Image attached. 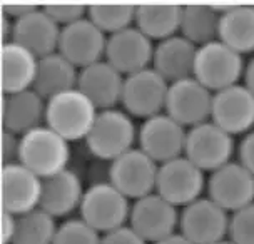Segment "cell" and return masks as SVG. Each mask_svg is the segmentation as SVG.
<instances>
[{
  "label": "cell",
  "mask_w": 254,
  "mask_h": 244,
  "mask_svg": "<svg viewBox=\"0 0 254 244\" xmlns=\"http://www.w3.org/2000/svg\"><path fill=\"white\" fill-rule=\"evenodd\" d=\"M97 116V106L79 87H75L49 99L45 124L69 142L80 139L85 141Z\"/></svg>",
  "instance_id": "1"
},
{
  "label": "cell",
  "mask_w": 254,
  "mask_h": 244,
  "mask_svg": "<svg viewBox=\"0 0 254 244\" xmlns=\"http://www.w3.org/2000/svg\"><path fill=\"white\" fill-rule=\"evenodd\" d=\"M186 139L188 129L166 112L144 121L137 135L139 147L157 164L184 156Z\"/></svg>",
  "instance_id": "14"
},
{
  "label": "cell",
  "mask_w": 254,
  "mask_h": 244,
  "mask_svg": "<svg viewBox=\"0 0 254 244\" xmlns=\"http://www.w3.org/2000/svg\"><path fill=\"white\" fill-rule=\"evenodd\" d=\"M44 179L22 162L2 166V206L13 216L39 209L42 202Z\"/></svg>",
  "instance_id": "15"
},
{
  "label": "cell",
  "mask_w": 254,
  "mask_h": 244,
  "mask_svg": "<svg viewBox=\"0 0 254 244\" xmlns=\"http://www.w3.org/2000/svg\"><path fill=\"white\" fill-rule=\"evenodd\" d=\"M85 189L74 169L61 171L44 179V192L40 207L54 218H65L82 204Z\"/></svg>",
  "instance_id": "23"
},
{
  "label": "cell",
  "mask_w": 254,
  "mask_h": 244,
  "mask_svg": "<svg viewBox=\"0 0 254 244\" xmlns=\"http://www.w3.org/2000/svg\"><path fill=\"white\" fill-rule=\"evenodd\" d=\"M107 35L94 22L82 19L62 27L59 52L67 57L77 69H84L106 59Z\"/></svg>",
  "instance_id": "18"
},
{
  "label": "cell",
  "mask_w": 254,
  "mask_h": 244,
  "mask_svg": "<svg viewBox=\"0 0 254 244\" xmlns=\"http://www.w3.org/2000/svg\"><path fill=\"white\" fill-rule=\"evenodd\" d=\"M219 40L239 52H254V5H233L221 15Z\"/></svg>",
  "instance_id": "26"
},
{
  "label": "cell",
  "mask_w": 254,
  "mask_h": 244,
  "mask_svg": "<svg viewBox=\"0 0 254 244\" xmlns=\"http://www.w3.org/2000/svg\"><path fill=\"white\" fill-rule=\"evenodd\" d=\"M129 197L124 196L114 184L109 181H97L85 189L80 218L90 224L95 231L106 234L112 229L127 224L130 216Z\"/></svg>",
  "instance_id": "4"
},
{
  "label": "cell",
  "mask_w": 254,
  "mask_h": 244,
  "mask_svg": "<svg viewBox=\"0 0 254 244\" xmlns=\"http://www.w3.org/2000/svg\"><path fill=\"white\" fill-rule=\"evenodd\" d=\"M101 244H149V243L135 231L132 226L124 224L121 228L102 234Z\"/></svg>",
  "instance_id": "34"
},
{
  "label": "cell",
  "mask_w": 254,
  "mask_h": 244,
  "mask_svg": "<svg viewBox=\"0 0 254 244\" xmlns=\"http://www.w3.org/2000/svg\"><path fill=\"white\" fill-rule=\"evenodd\" d=\"M79 72L80 69H77L69 59L64 57L59 51L49 54V56L39 59L34 90L39 92L45 101H49L57 94L75 89L79 84Z\"/></svg>",
  "instance_id": "25"
},
{
  "label": "cell",
  "mask_w": 254,
  "mask_h": 244,
  "mask_svg": "<svg viewBox=\"0 0 254 244\" xmlns=\"http://www.w3.org/2000/svg\"><path fill=\"white\" fill-rule=\"evenodd\" d=\"M124 75L104 59L79 72V87L97 106L99 111L114 109L121 104Z\"/></svg>",
  "instance_id": "20"
},
{
  "label": "cell",
  "mask_w": 254,
  "mask_h": 244,
  "mask_svg": "<svg viewBox=\"0 0 254 244\" xmlns=\"http://www.w3.org/2000/svg\"><path fill=\"white\" fill-rule=\"evenodd\" d=\"M217 244H236V243H233L231 239L228 238V239H224V241H221V243H217Z\"/></svg>",
  "instance_id": "41"
},
{
  "label": "cell",
  "mask_w": 254,
  "mask_h": 244,
  "mask_svg": "<svg viewBox=\"0 0 254 244\" xmlns=\"http://www.w3.org/2000/svg\"><path fill=\"white\" fill-rule=\"evenodd\" d=\"M221 15L212 5L190 3L183 7L179 34L197 47L211 44L219 39Z\"/></svg>",
  "instance_id": "28"
},
{
  "label": "cell",
  "mask_w": 254,
  "mask_h": 244,
  "mask_svg": "<svg viewBox=\"0 0 254 244\" xmlns=\"http://www.w3.org/2000/svg\"><path fill=\"white\" fill-rule=\"evenodd\" d=\"M154 49L156 45H152V40L132 25L114 35H109L106 61L126 77L152 67Z\"/></svg>",
  "instance_id": "17"
},
{
  "label": "cell",
  "mask_w": 254,
  "mask_h": 244,
  "mask_svg": "<svg viewBox=\"0 0 254 244\" xmlns=\"http://www.w3.org/2000/svg\"><path fill=\"white\" fill-rule=\"evenodd\" d=\"M39 69V57L24 45L2 44V89L3 94H15L34 89Z\"/></svg>",
  "instance_id": "24"
},
{
  "label": "cell",
  "mask_w": 254,
  "mask_h": 244,
  "mask_svg": "<svg viewBox=\"0 0 254 244\" xmlns=\"http://www.w3.org/2000/svg\"><path fill=\"white\" fill-rule=\"evenodd\" d=\"M44 10L61 27H67L82 19H87L89 8L85 5H75V3H56V5H45Z\"/></svg>",
  "instance_id": "33"
},
{
  "label": "cell",
  "mask_w": 254,
  "mask_h": 244,
  "mask_svg": "<svg viewBox=\"0 0 254 244\" xmlns=\"http://www.w3.org/2000/svg\"><path fill=\"white\" fill-rule=\"evenodd\" d=\"M35 5H32V3H5V5L2 7V13L3 15H7L8 19H12L13 22L24 19L25 15H29L30 12L35 10Z\"/></svg>",
  "instance_id": "38"
},
{
  "label": "cell",
  "mask_w": 254,
  "mask_h": 244,
  "mask_svg": "<svg viewBox=\"0 0 254 244\" xmlns=\"http://www.w3.org/2000/svg\"><path fill=\"white\" fill-rule=\"evenodd\" d=\"M102 234L95 231L82 218L67 219L59 224L54 244H101Z\"/></svg>",
  "instance_id": "31"
},
{
  "label": "cell",
  "mask_w": 254,
  "mask_h": 244,
  "mask_svg": "<svg viewBox=\"0 0 254 244\" xmlns=\"http://www.w3.org/2000/svg\"><path fill=\"white\" fill-rule=\"evenodd\" d=\"M62 27L44 10L37 7L34 12L17 20L13 25V42L24 45L39 59L59 51Z\"/></svg>",
  "instance_id": "19"
},
{
  "label": "cell",
  "mask_w": 254,
  "mask_h": 244,
  "mask_svg": "<svg viewBox=\"0 0 254 244\" xmlns=\"http://www.w3.org/2000/svg\"><path fill=\"white\" fill-rule=\"evenodd\" d=\"M197 49V45L189 42L181 34L161 40L154 49L152 69L159 72L169 84L192 77Z\"/></svg>",
  "instance_id": "22"
},
{
  "label": "cell",
  "mask_w": 254,
  "mask_h": 244,
  "mask_svg": "<svg viewBox=\"0 0 254 244\" xmlns=\"http://www.w3.org/2000/svg\"><path fill=\"white\" fill-rule=\"evenodd\" d=\"M228 238L236 244H254V202L231 214Z\"/></svg>",
  "instance_id": "32"
},
{
  "label": "cell",
  "mask_w": 254,
  "mask_h": 244,
  "mask_svg": "<svg viewBox=\"0 0 254 244\" xmlns=\"http://www.w3.org/2000/svg\"><path fill=\"white\" fill-rule=\"evenodd\" d=\"M17 224H19V216H13L10 212L3 211L2 216V243L13 244L17 234Z\"/></svg>",
  "instance_id": "37"
},
{
  "label": "cell",
  "mask_w": 254,
  "mask_h": 244,
  "mask_svg": "<svg viewBox=\"0 0 254 244\" xmlns=\"http://www.w3.org/2000/svg\"><path fill=\"white\" fill-rule=\"evenodd\" d=\"M57 231L59 224L56 218L39 207L19 216L13 244H54Z\"/></svg>",
  "instance_id": "29"
},
{
  "label": "cell",
  "mask_w": 254,
  "mask_h": 244,
  "mask_svg": "<svg viewBox=\"0 0 254 244\" xmlns=\"http://www.w3.org/2000/svg\"><path fill=\"white\" fill-rule=\"evenodd\" d=\"M207 197L233 214L254 202V174L239 161H231L211 173Z\"/></svg>",
  "instance_id": "13"
},
{
  "label": "cell",
  "mask_w": 254,
  "mask_h": 244,
  "mask_svg": "<svg viewBox=\"0 0 254 244\" xmlns=\"http://www.w3.org/2000/svg\"><path fill=\"white\" fill-rule=\"evenodd\" d=\"M47 101L34 89L15 94H5L2 104L3 130L24 135L45 124Z\"/></svg>",
  "instance_id": "21"
},
{
  "label": "cell",
  "mask_w": 254,
  "mask_h": 244,
  "mask_svg": "<svg viewBox=\"0 0 254 244\" xmlns=\"http://www.w3.org/2000/svg\"><path fill=\"white\" fill-rule=\"evenodd\" d=\"M204 189H207L204 171L186 156L159 164L156 192L176 207H186L197 201Z\"/></svg>",
  "instance_id": "6"
},
{
  "label": "cell",
  "mask_w": 254,
  "mask_h": 244,
  "mask_svg": "<svg viewBox=\"0 0 254 244\" xmlns=\"http://www.w3.org/2000/svg\"><path fill=\"white\" fill-rule=\"evenodd\" d=\"M244 85L254 94V57L249 62H246V69H244V75H243Z\"/></svg>",
  "instance_id": "39"
},
{
  "label": "cell",
  "mask_w": 254,
  "mask_h": 244,
  "mask_svg": "<svg viewBox=\"0 0 254 244\" xmlns=\"http://www.w3.org/2000/svg\"><path fill=\"white\" fill-rule=\"evenodd\" d=\"M211 121L231 135L248 134L254 129V94L244 84L216 92Z\"/></svg>",
  "instance_id": "16"
},
{
  "label": "cell",
  "mask_w": 254,
  "mask_h": 244,
  "mask_svg": "<svg viewBox=\"0 0 254 244\" xmlns=\"http://www.w3.org/2000/svg\"><path fill=\"white\" fill-rule=\"evenodd\" d=\"M234 149V135L226 132L212 121L188 129L184 156L204 173H214L231 162Z\"/></svg>",
  "instance_id": "8"
},
{
  "label": "cell",
  "mask_w": 254,
  "mask_h": 244,
  "mask_svg": "<svg viewBox=\"0 0 254 244\" xmlns=\"http://www.w3.org/2000/svg\"><path fill=\"white\" fill-rule=\"evenodd\" d=\"M183 7L157 3V5H137L135 27L151 40H166L179 34Z\"/></svg>",
  "instance_id": "27"
},
{
  "label": "cell",
  "mask_w": 254,
  "mask_h": 244,
  "mask_svg": "<svg viewBox=\"0 0 254 244\" xmlns=\"http://www.w3.org/2000/svg\"><path fill=\"white\" fill-rule=\"evenodd\" d=\"M135 12H137V5L97 3V5L89 7L87 17L109 37V35H114L135 25Z\"/></svg>",
  "instance_id": "30"
},
{
  "label": "cell",
  "mask_w": 254,
  "mask_h": 244,
  "mask_svg": "<svg viewBox=\"0 0 254 244\" xmlns=\"http://www.w3.org/2000/svg\"><path fill=\"white\" fill-rule=\"evenodd\" d=\"M70 142L47 124L32 129L20 137V161L42 179L69 169Z\"/></svg>",
  "instance_id": "2"
},
{
  "label": "cell",
  "mask_w": 254,
  "mask_h": 244,
  "mask_svg": "<svg viewBox=\"0 0 254 244\" xmlns=\"http://www.w3.org/2000/svg\"><path fill=\"white\" fill-rule=\"evenodd\" d=\"M169 82L152 67L126 75L121 104L130 117L149 119L166 112Z\"/></svg>",
  "instance_id": "7"
},
{
  "label": "cell",
  "mask_w": 254,
  "mask_h": 244,
  "mask_svg": "<svg viewBox=\"0 0 254 244\" xmlns=\"http://www.w3.org/2000/svg\"><path fill=\"white\" fill-rule=\"evenodd\" d=\"M239 162L254 174V129L244 134L241 144L238 147Z\"/></svg>",
  "instance_id": "36"
},
{
  "label": "cell",
  "mask_w": 254,
  "mask_h": 244,
  "mask_svg": "<svg viewBox=\"0 0 254 244\" xmlns=\"http://www.w3.org/2000/svg\"><path fill=\"white\" fill-rule=\"evenodd\" d=\"M181 211L157 192L134 201L130 207L129 226L137 231L147 243L156 244L164 238L178 233Z\"/></svg>",
  "instance_id": "12"
},
{
  "label": "cell",
  "mask_w": 254,
  "mask_h": 244,
  "mask_svg": "<svg viewBox=\"0 0 254 244\" xmlns=\"http://www.w3.org/2000/svg\"><path fill=\"white\" fill-rule=\"evenodd\" d=\"M246 62L243 56L219 39L197 49L194 77L211 92H219L243 79Z\"/></svg>",
  "instance_id": "5"
},
{
  "label": "cell",
  "mask_w": 254,
  "mask_h": 244,
  "mask_svg": "<svg viewBox=\"0 0 254 244\" xmlns=\"http://www.w3.org/2000/svg\"><path fill=\"white\" fill-rule=\"evenodd\" d=\"M139 129L134 119L124 109L99 111L92 130L85 139L89 152L102 161H116L117 157L134 149Z\"/></svg>",
  "instance_id": "3"
},
{
  "label": "cell",
  "mask_w": 254,
  "mask_h": 244,
  "mask_svg": "<svg viewBox=\"0 0 254 244\" xmlns=\"http://www.w3.org/2000/svg\"><path fill=\"white\" fill-rule=\"evenodd\" d=\"M214 92L194 77H188L169 84L166 114L178 121L186 129L211 121Z\"/></svg>",
  "instance_id": "11"
},
{
  "label": "cell",
  "mask_w": 254,
  "mask_h": 244,
  "mask_svg": "<svg viewBox=\"0 0 254 244\" xmlns=\"http://www.w3.org/2000/svg\"><path fill=\"white\" fill-rule=\"evenodd\" d=\"M159 164L140 147H134L117 157L109 167V183H112L129 199L156 192Z\"/></svg>",
  "instance_id": "9"
},
{
  "label": "cell",
  "mask_w": 254,
  "mask_h": 244,
  "mask_svg": "<svg viewBox=\"0 0 254 244\" xmlns=\"http://www.w3.org/2000/svg\"><path fill=\"white\" fill-rule=\"evenodd\" d=\"M156 244H192V243H190L189 239L184 236V234H181V233L178 231V233L171 234V236L164 238L162 241H159V243H156Z\"/></svg>",
  "instance_id": "40"
},
{
  "label": "cell",
  "mask_w": 254,
  "mask_h": 244,
  "mask_svg": "<svg viewBox=\"0 0 254 244\" xmlns=\"http://www.w3.org/2000/svg\"><path fill=\"white\" fill-rule=\"evenodd\" d=\"M2 161L5 164H15L20 161V135L3 130L2 137Z\"/></svg>",
  "instance_id": "35"
},
{
  "label": "cell",
  "mask_w": 254,
  "mask_h": 244,
  "mask_svg": "<svg viewBox=\"0 0 254 244\" xmlns=\"http://www.w3.org/2000/svg\"><path fill=\"white\" fill-rule=\"evenodd\" d=\"M231 214L202 196L181 209L179 233L192 244H217L229 236Z\"/></svg>",
  "instance_id": "10"
}]
</instances>
